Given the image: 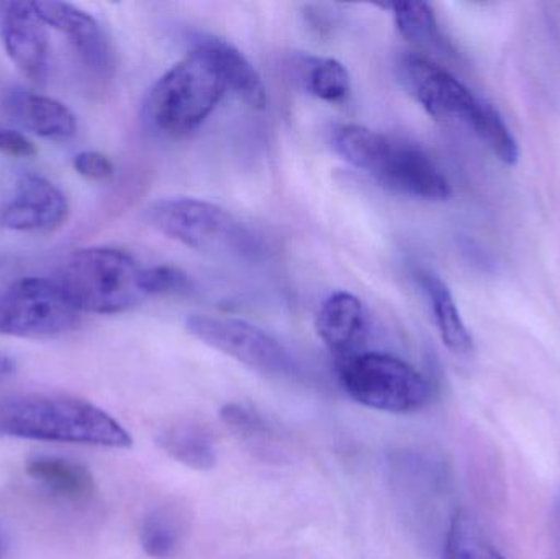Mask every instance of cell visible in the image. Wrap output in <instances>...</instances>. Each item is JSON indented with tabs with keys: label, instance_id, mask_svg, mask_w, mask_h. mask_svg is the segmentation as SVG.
Here are the masks:
<instances>
[{
	"label": "cell",
	"instance_id": "cell-1",
	"mask_svg": "<svg viewBox=\"0 0 560 559\" xmlns=\"http://www.w3.org/2000/svg\"><path fill=\"white\" fill-rule=\"evenodd\" d=\"M0 435L39 442L130 449V433L110 414L72 397H10L0 403Z\"/></svg>",
	"mask_w": 560,
	"mask_h": 559
},
{
	"label": "cell",
	"instance_id": "cell-2",
	"mask_svg": "<svg viewBox=\"0 0 560 559\" xmlns=\"http://www.w3.org/2000/svg\"><path fill=\"white\" fill-rule=\"evenodd\" d=\"M342 160L374 177L388 190L413 199L441 202L453 194L450 180L427 151L361 125H342L332 133Z\"/></svg>",
	"mask_w": 560,
	"mask_h": 559
},
{
	"label": "cell",
	"instance_id": "cell-3",
	"mask_svg": "<svg viewBox=\"0 0 560 559\" xmlns=\"http://www.w3.org/2000/svg\"><path fill=\"white\" fill-rule=\"evenodd\" d=\"M229 91L215 56L196 42L148 92L143 117L148 127L170 137L199 128Z\"/></svg>",
	"mask_w": 560,
	"mask_h": 559
},
{
	"label": "cell",
	"instance_id": "cell-4",
	"mask_svg": "<svg viewBox=\"0 0 560 559\" xmlns=\"http://www.w3.org/2000/svg\"><path fill=\"white\" fill-rule=\"evenodd\" d=\"M143 271L124 249L91 246L72 252L62 261L58 284L79 312L121 314L148 298Z\"/></svg>",
	"mask_w": 560,
	"mask_h": 559
},
{
	"label": "cell",
	"instance_id": "cell-5",
	"mask_svg": "<svg viewBox=\"0 0 560 559\" xmlns=\"http://www.w3.org/2000/svg\"><path fill=\"white\" fill-rule=\"evenodd\" d=\"M144 217L161 235L197 252L242 258L259 248V240L242 220L209 200L160 199L148 207Z\"/></svg>",
	"mask_w": 560,
	"mask_h": 559
},
{
	"label": "cell",
	"instance_id": "cell-6",
	"mask_svg": "<svg viewBox=\"0 0 560 559\" xmlns=\"http://www.w3.org/2000/svg\"><path fill=\"white\" fill-rule=\"evenodd\" d=\"M339 381L351 399L381 412H417L433 397V387L420 371L375 351L339 360Z\"/></svg>",
	"mask_w": 560,
	"mask_h": 559
},
{
	"label": "cell",
	"instance_id": "cell-7",
	"mask_svg": "<svg viewBox=\"0 0 560 559\" xmlns=\"http://www.w3.org/2000/svg\"><path fill=\"white\" fill-rule=\"evenodd\" d=\"M81 312L56 279L23 278L0 291V335L55 338L74 330Z\"/></svg>",
	"mask_w": 560,
	"mask_h": 559
},
{
	"label": "cell",
	"instance_id": "cell-8",
	"mask_svg": "<svg viewBox=\"0 0 560 559\" xmlns=\"http://www.w3.org/2000/svg\"><path fill=\"white\" fill-rule=\"evenodd\" d=\"M186 327L197 340L265 376H292L295 371L287 348L249 322L197 314L187 318Z\"/></svg>",
	"mask_w": 560,
	"mask_h": 559
},
{
	"label": "cell",
	"instance_id": "cell-9",
	"mask_svg": "<svg viewBox=\"0 0 560 559\" xmlns=\"http://www.w3.org/2000/svg\"><path fill=\"white\" fill-rule=\"evenodd\" d=\"M398 81L405 91L434 118L460 120L476 127L486 101L476 97L450 71L420 55L401 56L397 62Z\"/></svg>",
	"mask_w": 560,
	"mask_h": 559
},
{
	"label": "cell",
	"instance_id": "cell-10",
	"mask_svg": "<svg viewBox=\"0 0 560 559\" xmlns=\"http://www.w3.org/2000/svg\"><path fill=\"white\" fill-rule=\"evenodd\" d=\"M0 35L7 55L36 84L48 75L49 43L46 23L33 2L0 3Z\"/></svg>",
	"mask_w": 560,
	"mask_h": 559
},
{
	"label": "cell",
	"instance_id": "cell-11",
	"mask_svg": "<svg viewBox=\"0 0 560 559\" xmlns=\"http://www.w3.org/2000/svg\"><path fill=\"white\" fill-rule=\"evenodd\" d=\"M68 216L69 203L62 190L39 174L25 173L3 207L2 225L13 232H52Z\"/></svg>",
	"mask_w": 560,
	"mask_h": 559
},
{
	"label": "cell",
	"instance_id": "cell-12",
	"mask_svg": "<svg viewBox=\"0 0 560 559\" xmlns=\"http://www.w3.org/2000/svg\"><path fill=\"white\" fill-rule=\"evenodd\" d=\"M43 22L68 38L81 61L97 74L114 69L110 39L95 16L66 2H33Z\"/></svg>",
	"mask_w": 560,
	"mask_h": 559
},
{
	"label": "cell",
	"instance_id": "cell-13",
	"mask_svg": "<svg viewBox=\"0 0 560 559\" xmlns=\"http://www.w3.org/2000/svg\"><path fill=\"white\" fill-rule=\"evenodd\" d=\"M5 110L20 127L46 140H71L78 133V118L71 108L48 95L12 89L5 97Z\"/></svg>",
	"mask_w": 560,
	"mask_h": 559
},
{
	"label": "cell",
	"instance_id": "cell-14",
	"mask_svg": "<svg viewBox=\"0 0 560 559\" xmlns=\"http://www.w3.org/2000/svg\"><path fill=\"white\" fill-rule=\"evenodd\" d=\"M316 334L339 360L355 354L368 331L364 305L349 292L329 295L316 314Z\"/></svg>",
	"mask_w": 560,
	"mask_h": 559
},
{
	"label": "cell",
	"instance_id": "cell-15",
	"mask_svg": "<svg viewBox=\"0 0 560 559\" xmlns=\"http://www.w3.org/2000/svg\"><path fill=\"white\" fill-rule=\"evenodd\" d=\"M26 473L45 491L65 501H89L94 496V476L74 459L62 456H33L26 465Z\"/></svg>",
	"mask_w": 560,
	"mask_h": 559
},
{
	"label": "cell",
	"instance_id": "cell-16",
	"mask_svg": "<svg viewBox=\"0 0 560 559\" xmlns=\"http://www.w3.org/2000/svg\"><path fill=\"white\" fill-rule=\"evenodd\" d=\"M197 43L206 46L215 56L230 92L256 110L266 108L268 91L265 81L252 61L236 46L215 36H199Z\"/></svg>",
	"mask_w": 560,
	"mask_h": 559
},
{
	"label": "cell",
	"instance_id": "cell-17",
	"mask_svg": "<svg viewBox=\"0 0 560 559\" xmlns=\"http://www.w3.org/2000/svg\"><path fill=\"white\" fill-rule=\"evenodd\" d=\"M420 281L423 291L427 292L428 301H430L441 340L446 345L447 350L456 354L472 353V335L467 330L456 301H454L453 292L447 288L446 282L430 271L421 272Z\"/></svg>",
	"mask_w": 560,
	"mask_h": 559
},
{
	"label": "cell",
	"instance_id": "cell-18",
	"mask_svg": "<svg viewBox=\"0 0 560 559\" xmlns=\"http://www.w3.org/2000/svg\"><path fill=\"white\" fill-rule=\"evenodd\" d=\"M161 450L187 468L207 471L217 465V446L212 433L197 423H176L158 436Z\"/></svg>",
	"mask_w": 560,
	"mask_h": 559
},
{
	"label": "cell",
	"instance_id": "cell-19",
	"mask_svg": "<svg viewBox=\"0 0 560 559\" xmlns=\"http://www.w3.org/2000/svg\"><path fill=\"white\" fill-rule=\"evenodd\" d=\"M184 537V524L176 509L158 508L144 517L141 525V547L148 557H174Z\"/></svg>",
	"mask_w": 560,
	"mask_h": 559
},
{
	"label": "cell",
	"instance_id": "cell-20",
	"mask_svg": "<svg viewBox=\"0 0 560 559\" xmlns=\"http://www.w3.org/2000/svg\"><path fill=\"white\" fill-rule=\"evenodd\" d=\"M444 559H505L466 512L451 521L444 544Z\"/></svg>",
	"mask_w": 560,
	"mask_h": 559
},
{
	"label": "cell",
	"instance_id": "cell-21",
	"mask_svg": "<svg viewBox=\"0 0 560 559\" xmlns=\"http://www.w3.org/2000/svg\"><path fill=\"white\" fill-rule=\"evenodd\" d=\"M382 7L392 10L398 32L408 42L428 46L444 45L443 38H441L440 26H438L436 15H434L430 3L395 2Z\"/></svg>",
	"mask_w": 560,
	"mask_h": 559
},
{
	"label": "cell",
	"instance_id": "cell-22",
	"mask_svg": "<svg viewBox=\"0 0 560 559\" xmlns=\"http://www.w3.org/2000/svg\"><path fill=\"white\" fill-rule=\"evenodd\" d=\"M306 91L319 101L339 102L351 88L348 69L332 58L313 59L306 69Z\"/></svg>",
	"mask_w": 560,
	"mask_h": 559
},
{
	"label": "cell",
	"instance_id": "cell-23",
	"mask_svg": "<svg viewBox=\"0 0 560 559\" xmlns=\"http://www.w3.org/2000/svg\"><path fill=\"white\" fill-rule=\"evenodd\" d=\"M472 130L479 135L480 140L493 151V154L500 161L509 164V166L518 163V143H516L515 137H513L510 128L506 127L505 121H503L500 112L489 102H486V105H483L482 114H480L479 120H477L476 127Z\"/></svg>",
	"mask_w": 560,
	"mask_h": 559
},
{
	"label": "cell",
	"instance_id": "cell-24",
	"mask_svg": "<svg viewBox=\"0 0 560 559\" xmlns=\"http://www.w3.org/2000/svg\"><path fill=\"white\" fill-rule=\"evenodd\" d=\"M220 416H222L223 422L230 429L235 430L243 439L261 442L266 436L269 439V435H271V430H269L266 420L248 407L240 406V404H229V406L223 407Z\"/></svg>",
	"mask_w": 560,
	"mask_h": 559
},
{
	"label": "cell",
	"instance_id": "cell-25",
	"mask_svg": "<svg viewBox=\"0 0 560 559\" xmlns=\"http://www.w3.org/2000/svg\"><path fill=\"white\" fill-rule=\"evenodd\" d=\"M190 281L186 272L173 266H153L144 268L143 288L148 298L150 295L174 294V292L187 291Z\"/></svg>",
	"mask_w": 560,
	"mask_h": 559
},
{
	"label": "cell",
	"instance_id": "cell-26",
	"mask_svg": "<svg viewBox=\"0 0 560 559\" xmlns=\"http://www.w3.org/2000/svg\"><path fill=\"white\" fill-rule=\"evenodd\" d=\"M75 173L89 180H107L115 174V166L101 151H81L72 160Z\"/></svg>",
	"mask_w": 560,
	"mask_h": 559
},
{
	"label": "cell",
	"instance_id": "cell-27",
	"mask_svg": "<svg viewBox=\"0 0 560 559\" xmlns=\"http://www.w3.org/2000/svg\"><path fill=\"white\" fill-rule=\"evenodd\" d=\"M0 153L12 158H32L36 154V148L22 131L0 127Z\"/></svg>",
	"mask_w": 560,
	"mask_h": 559
},
{
	"label": "cell",
	"instance_id": "cell-28",
	"mask_svg": "<svg viewBox=\"0 0 560 559\" xmlns=\"http://www.w3.org/2000/svg\"><path fill=\"white\" fill-rule=\"evenodd\" d=\"M12 360H10V358L3 357V354H0V376H7V374L12 373Z\"/></svg>",
	"mask_w": 560,
	"mask_h": 559
},
{
	"label": "cell",
	"instance_id": "cell-29",
	"mask_svg": "<svg viewBox=\"0 0 560 559\" xmlns=\"http://www.w3.org/2000/svg\"><path fill=\"white\" fill-rule=\"evenodd\" d=\"M555 528H556V535H558V541L560 545V494H559L558 501H556V508H555Z\"/></svg>",
	"mask_w": 560,
	"mask_h": 559
}]
</instances>
